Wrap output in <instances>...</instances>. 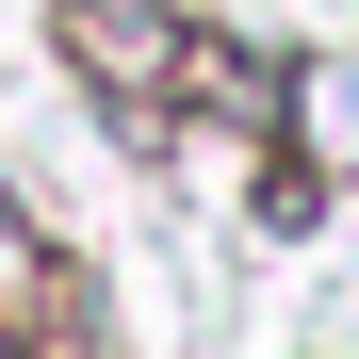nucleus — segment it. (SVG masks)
Segmentation results:
<instances>
[{
    "mask_svg": "<svg viewBox=\"0 0 359 359\" xmlns=\"http://www.w3.org/2000/svg\"><path fill=\"white\" fill-rule=\"evenodd\" d=\"M66 49H82L114 98H163V82H180V33H163V17H131V0H66Z\"/></svg>",
    "mask_w": 359,
    "mask_h": 359,
    "instance_id": "1",
    "label": "nucleus"
},
{
    "mask_svg": "<svg viewBox=\"0 0 359 359\" xmlns=\"http://www.w3.org/2000/svg\"><path fill=\"white\" fill-rule=\"evenodd\" d=\"M0 327H33V262H17V212H0Z\"/></svg>",
    "mask_w": 359,
    "mask_h": 359,
    "instance_id": "2",
    "label": "nucleus"
}]
</instances>
